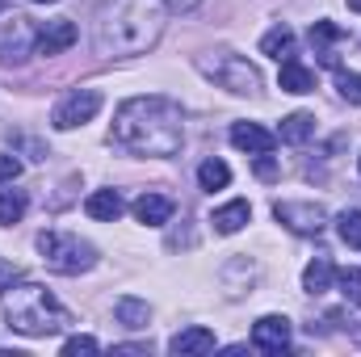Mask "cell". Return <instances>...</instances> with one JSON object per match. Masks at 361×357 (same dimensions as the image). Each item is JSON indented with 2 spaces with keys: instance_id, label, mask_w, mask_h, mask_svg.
I'll use <instances>...</instances> for the list:
<instances>
[{
  "instance_id": "obj_19",
  "label": "cell",
  "mask_w": 361,
  "mask_h": 357,
  "mask_svg": "<svg viewBox=\"0 0 361 357\" xmlns=\"http://www.w3.org/2000/svg\"><path fill=\"white\" fill-rule=\"evenodd\" d=\"M311 135H315V118L298 109V114H290V118L281 122V131H277V143H307Z\"/></svg>"
},
{
  "instance_id": "obj_15",
  "label": "cell",
  "mask_w": 361,
  "mask_h": 357,
  "mask_svg": "<svg viewBox=\"0 0 361 357\" xmlns=\"http://www.w3.org/2000/svg\"><path fill=\"white\" fill-rule=\"evenodd\" d=\"M248 219H252V206H248L244 198H235V202H227V206H219V210L210 214V227H214L219 236H235Z\"/></svg>"
},
{
  "instance_id": "obj_16",
  "label": "cell",
  "mask_w": 361,
  "mask_h": 357,
  "mask_svg": "<svg viewBox=\"0 0 361 357\" xmlns=\"http://www.w3.org/2000/svg\"><path fill=\"white\" fill-rule=\"evenodd\" d=\"M122 193L118 189H92L89 202H85V214L97 219V223H114V219H122Z\"/></svg>"
},
{
  "instance_id": "obj_17",
  "label": "cell",
  "mask_w": 361,
  "mask_h": 357,
  "mask_svg": "<svg viewBox=\"0 0 361 357\" xmlns=\"http://www.w3.org/2000/svg\"><path fill=\"white\" fill-rule=\"evenodd\" d=\"M169 349H173L177 357L210 353V349H214V332H210V328H180L177 337L169 341Z\"/></svg>"
},
{
  "instance_id": "obj_18",
  "label": "cell",
  "mask_w": 361,
  "mask_h": 357,
  "mask_svg": "<svg viewBox=\"0 0 361 357\" xmlns=\"http://www.w3.org/2000/svg\"><path fill=\"white\" fill-rule=\"evenodd\" d=\"M114 315H118V324H122V328H147L152 307H147L143 298L126 294V298H118V303H114Z\"/></svg>"
},
{
  "instance_id": "obj_21",
  "label": "cell",
  "mask_w": 361,
  "mask_h": 357,
  "mask_svg": "<svg viewBox=\"0 0 361 357\" xmlns=\"http://www.w3.org/2000/svg\"><path fill=\"white\" fill-rule=\"evenodd\" d=\"M290 51H294V30L290 25H273L261 38V55H269V59H290Z\"/></svg>"
},
{
  "instance_id": "obj_20",
  "label": "cell",
  "mask_w": 361,
  "mask_h": 357,
  "mask_svg": "<svg viewBox=\"0 0 361 357\" xmlns=\"http://www.w3.org/2000/svg\"><path fill=\"white\" fill-rule=\"evenodd\" d=\"M332 277H336L332 261H328V257H315L311 265L302 269V290H307V294H324V290L332 286Z\"/></svg>"
},
{
  "instance_id": "obj_25",
  "label": "cell",
  "mask_w": 361,
  "mask_h": 357,
  "mask_svg": "<svg viewBox=\"0 0 361 357\" xmlns=\"http://www.w3.org/2000/svg\"><path fill=\"white\" fill-rule=\"evenodd\" d=\"M336 282H341V294H345L353 307H361V269L357 265L341 269V273H336Z\"/></svg>"
},
{
  "instance_id": "obj_31",
  "label": "cell",
  "mask_w": 361,
  "mask_h": 357,
  "mask_svg": "<svg viewBox=\"0 0 361 357\" xmlns=\"http://www.w3.org/2000/svg\"><path fill=\"white\" fill-rule=\"evenodd\" d=\"M349 8H353V13H361V0H349Z\"/></svg>"
},
{
  "instance_id": "obj_26",
  "label": "cell",
  "mask_w": 361,
  "mask_h": 357,
  "mask_svg": "<svg viewBox=\"0 0 361 357\" xmlns=\"http://www.w3.org/2000/svg\"><path fill=\"white\" fill-rule=\"evenodd\" d=\"M336 89H341V97H345V101L361 105V76H357V72H345V68H336Z\"/></svg>"
},
{
  "instance_id": "obj_5",
  "label": "cell",
  "mask_w": 361,
  "mask_h": 357,
  "mask_svg": "<svg viewBox=\"0 0 361 357\" xmlns=\"http://www.w3.org/2000/svg\"><path fill=\"white\" fill-rule=\"evenodd\" d=\"M219 89L235 92V97H252V92L261 89V76H257V68L244 59V55H231V51H223V55H214V59H202L197 63Z\"/></svg>"
},
{
  "instance_id": "obj_33",
  "label": "cell",
  "mask_w": 361,
  "mask_h": 357,
  "mask_svg": "<svg viewBox=\"0 0 361 357\" xmlns=\"http://www.w3.org/2000/svg\"><path fill=\"white\" fill-rule=\"evenodd\" d=\"M357 169H361V156H357Z\"/></svg>"
},
{
  "instance_id": "obj_7",
  "label": "cell",
  "mask_w": 361,
  "mask_h": 357,
  "mask_svg": "<svg viewBox=\"0 0 361 357\" xmlns=\"http://www.w3.org/2000/svg\"><path fill=\"white\" fill-rule=\"evenodd\" d=\"M273 214H277V223H286L298 236H319L324 231V206L319 202H277Z\"/></svg>"
},
{
  "instance_id": "obj_13",
  "label": "cell",
  "mask_w": 361,
  "mask_h": 357,
  "mask_svg": "<svg viewBox=\"0 0 361 357\" xmlns=\"http://www.w3.org/2000/svg\"><path fill=\"white\" fill-rule=\"evenodd\" d=\"M135 219L147 223V227H164L173 219V198H164V193H139L135 198Z\"/></svg>"
},
{
  "instance_id": "obj_29",
  "label": "cell",
  "mask_w": 361,
  "mask_h": 357,
  "mask_svg": "<svg viewBox=\"0 0 361 357\" xmlns=\"http://www.w3.org/2000/svg\"><path fill=\"white\" fill-rule=\"evenodd\" d=\"M257 177H277V164H273V156H257Z\"/></svg>"
},
{
  "instance_id": "obj_3",
  "label": "cell",
  "mask_w": 361,
  "mask_h": 357,
  "mask_svg": "<svg viewBox=\"0 0 361 357\" xmlns=\"http://www.w3.org/2000/svg\"><path fill=\"white\" fill-rule=\"evenodd\" d=\"M0 307L8 328L21 337H55L72 324V311L38 282H8L0 290Z\"/></svg>"
},
{
  "instance_id": "obj_11",
  "label": "cell",
  "mask_w": 361,
  "mask_h": 357,
  "mask_svg": "<svg viewBox=\"0 0 361 357\" xmlns=\"http://www.w3.org/2000/svg\"><path fill=\"white\" fill-rule=\"evenodd\" d=\"M252 345L261 353H286L290 349V320L286 315H261L252 324Z\"/></svg>"
},
{
  "instance_id": "obj_23",
  "label": "cell",
  "mask_w": 361,
  "mask_h": 357,
  "mask_svg": "<svg viewBox=\"0 0 361 357\" xmlns=\"http://www.w3.org/2000/svg\"><path fill=\"white\" fill-rule=\"evenodd\" d=\"M25 193L21 189H0V223L4 227H13V223H21V214H25Z\"/></svg>"
},
{
  "instance_id": "obj_14",
  "label": "cell",
  "mask_w": 361,
  "mask_h": 357,
  "mask_svg": "<svg viewBox=\"0 0 361 357\" xmlns=\"http://www.w3.org/2000/svg\"><path fill=\"white\" fill-rule=\"evenodd\" d=\"M277 85H281V92H315V72L302 63V59H281V72H277Z\"/></svg>"
},
{
  "instance_id": "obj_30",
  "label": "cell",
  "mask_w": 361,
  "mask_h": 357,
  "mask_svg": "<svg viewBox=\"0 0 361 357\" xmlns=\"http://www.w3.org/2000/svg\"><path fill=\"white\" fill-rule=\"evenodd\" d=\"M202 0H169V8H177V13H189V8H197Z\"/></svg>"
},
{
  "instance_id": "obj_6",
  "label": "cell",
  "mask_w": 361,
  "mask_h": 357,
  "mask_svg": "<svg viewBox=\"0 0 361 357\" xmlns=\"http://www.w3.org/2000/svg\"><path fill=\"white\" fill-rule=\"evenodd\" d=\"M97 109H101V92L97 89H76L55 105L51 126H55V131H76V126H85V122L97 118Z\"/></svg>"
},
{
  "instance_id": "obj_32",
  "label": "cell",
  "mask_w": 361,
  "mask_h": 357,
  "mask_svg": "<svg viewBox=\"0 0 361 357\" xmlns=\"http://www.w3.org/2000/svg\"><path fill=\"white\" fill-rule=\"evenodd\" d=\"M30 4H55V0H30Z\"/></svg>"
},
{
  "instance_id": "obj_34",
  "label": "cell",
  "mask_w": 361,
  "mask_h": 357,
  "mask_svg": "<svg viewBox=\"0 0 361 357\" xmlns=\"http://www.w3.org/2000/svg\"><path fill=\"white\" fill-rule=\"evenodd\" d=\"M0 8H4V0H0Z\"/></svg>"
},
{
  "instance_id": "obj_27",
  "label": "cell",
  "mask_w": 361,
  "mask_h": 357,
  "mask_svg": "<svg viewBox=\"0 0 361 357\" xmlns=\"http://www.w3.org/2000/svg\"><path fill=\"white\" fill-rule=\"evenodd\" d=\"M21 177V160L17 156H0V185H13Z\"/></svg>"
},
{
  "instance_id": "obj_22",
  "label": "cell",
  "mask_w": 361,
  "mask_h": 357,
  "mask_svg": "<svg viewBox=\"0 0 361 357\" xmlns=\"http://www.w3.org/2000/svg\"><path fill=\"white\" fill-rule=\"evenodd\" d=\"M197 185L210 189V193H214V189H227V185H231V169H227L223 160H202V169H197Z\"/></svg>"
},
{
  "instance_id": "obj_1",
  "label": "cell",
  "mask_w": 361,
  "mask_h": 357,
  "mask_svg": "<svg viewBox=\"0 0 361 357\" xmlns=\"http://www.w3.org/2000/svg\"><path fill=\"white\" fill-rule=\"evenodd\" d=\"M114 139L135 156H177L185 143L180 109L169 97H130L114 114Z\"/></svg>"
},
{
  "instance_id": "obj_4",
  "label": "cell",
  "mask_w": 361,
  "mask_h": 357,
  "mask_svg": "<svg viewBox=\"0 0 361 357\" xmlns=\"http://www.w3.org/2000/svg\"><path fill=\"white\" fill-rule=\"evenodd\" d=\"M38 253H42V265L51 273H63V277L89 273L97 265V248L89 240L72 236V231H42L38 236Z\"/></svg>"
},
{
  "instance_id": "obj_24",
  "label": "cell",
  "mask_w": 361,
  "mask_h": 357,
  "mask_svg": "<svg viewBox=\"0 0 361 357\" xmlns=\"http://www.w3.org/2000/svg\"><path fill=\"white\" fill-rule=\"evenodd\" d=\"M336 231L349 248H361V210H341L336 214Z\"/></svg>"
},
{
  "instance_id": "obj_10",
  "label": "cell",
  "mask_w": 361,
  "mask_h": 357,
  "mask_svg": "<svg viewBox=\"0 0 361 357\" xmlns=\"http://www.w3.org/2000/svg\"><path fill=\"white\" fill-rule=\"evenodd\" d=\"M311 47H315V55H319V63L324 68H341V55H336V47H345L349 42V30H341L336 21H311Z\"/></svg>"
},
{
  "instance_id": "obj_9",
  "label": "cell",
  "mask_w": 361,
  "mask_h": 357,
  "mask_svg": "<svg viewBox=\"0 0 361 357\" xmlns=\"http://www.w3.org/2000/svg\"><path fill=\"white\" fill-rule=\"evenodd\" d=\"M34 21L30 17H13V21H4V42H0V63L8 68V63H21L25 55H30V47H34Z\"/></svg>"
},
{
  "instance_id": "obj_28",
  "label": "cell",
  "mask_w": 361,
  "mask_h": 357,
  "mask_svg": "<svg viewBox=\"0 0 361 357\" xmlns=\"http://www.w3.org/2000/svg\"><path fill=\"white\" fill-rule=\"evenodd\" d=\"M97 349H101V345H97L92 337H72V341L63 345V353H68V357H72V353H97Z\"/></svg>"
},
{
  "instance_id": "obj_8",
  "label": "cell",
  "mask_w": 361,
  "mask_h": 357,
  "mask_svg": "<svg viewBox=\"0 0 361 357\" xmlns=\"http://www.w3.org/2000/svg\"><path fill=\"white\" fill-rule=\"evenodd\" d=\"M76 38H80L76 21H72V17H55V21L38 25V34H34V51H38V55H63L68 47H76Z\"/></svg>"
},
{
  "instance_id": "obj_2",
  "label": "cell",
  "mask_w": 361,
  "mask_h": 357,
  "mask_svg": "<svg viewBox=\"0 0 361 357\" xmlns=\"http://www.w3.org/2000/svg\"><path fill=\"white\" fill-rule=\"evenodd\" d=\"M169 21V0H105L97 13L101 55H147Z\"/></svg>"
},
{
  "instance_id": "obj_12",
  "label": "cell",
  "mask_w": 361,
  "mask_h": 357,
  "mask_svg": "<svg viewBox=\"0 0 361 357\" xmlns=\"http://www.w3.org/2000/svg\"><path fill=\"white\" fill-rule=\"evenodd\" d=\"M231 143L240 152H248V156H269L273 147H277V135L265 131L261 122H235L231 126Z\"/></svg>"
}]
</instances>
